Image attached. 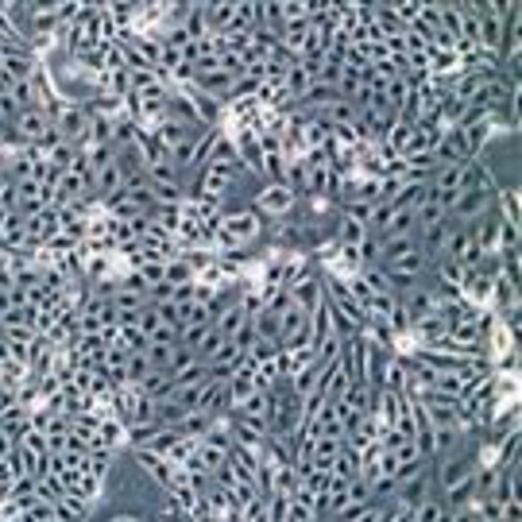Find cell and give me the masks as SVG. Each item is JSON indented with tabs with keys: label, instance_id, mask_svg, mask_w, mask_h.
<instances>
[{
	"label": "cell",
	"instance_id": "3957f363",
	"mask_svg": "<svg viewBox=\"0 0 522 522\" xmlns=\"http://www.w3.org/2000/svg\"><path fill=\"white\" fill-rule=\"evenodd\" d=\"M244 175L240 167H229V163H206L201 167V175H198V186L190 190L194 198H206V201H225V194L232 186H237V178Z\"/></svg>",
	"mask_w": 522,
	"mask_h": 522
},
{
	"label": "cell",
	"instance_id": "ba28073f",
	"mask_svg": "<svg viewBox=\"0 0 522 522\" xmlns=\"http://www.w3.org/2000/svg\"><path fill=\"white\" fill-rule=\"evenodd\" d=\"M371 237L364 221H356V217H348L345 209H337V217H333V232H329V240L337 244V248H360Z\"/></svg>",
	"mask_w": 522,
	"mask_h": 522
},
{
	"label": "cell",
	"instance_id": "6da1fadb",
	"mask_svg": "<svg viewBox=\"0 0 522 522\" xmlns=\"http://www.w3.org/2000/svg\"><path fill=\"white\" fill-rule=\"evenodd\" d=\"M260 237H263V217L252 206L221 209V225H217V237H213V252L225 255V252H237V248H252Z\"/></svg>",
	"mask_w": 522,
	"mask_h": 522
},
{
	"label": "cell",
	"instance_id": "9c48e42d",
	"mask_svg": "<svg viewBox=\"0 0 522 522\" xmlns=\"http://www.w3.org/2000/svg\"><path fill=\"white\" fill-rule=\"evenodd\" d=\"M248 322H252V317H248V306H244V302H240V294H237L229 306H221V310L213 314V333L229 340V337H237Z\"/></svg>",
	"mask_w": 522,
	"mask_h": 522
},
{
	"label": "cell",
	"instance_id": "e0dca14e",
	"mask_svg": "<svg viewBox=\"0 0 522 522\" xmlns=\"http://www.w3.org/2000/svg\"><path fill=\"white\" fill-rule=\"evenodd\" d=\"M175 348H178V345H155V340H147V345H144V356L152 360L155 371H167L170 356H175Z\"/></svg>",
	"mask_w": 522,
	"mask_h": 522
},
{
	"label": "cell",
	"instance_id": "8fae6325",
	"mask_svg": "<svg viewBox=\"0 0 522 522\" xmlns=\"http://www.w3.org/2000/svg\"><path fill=\"white\" fill-rule=\"evenodd\" d=\"M476 472V456H456V453H445V461H441V492H449L453 484H461L464 476H472Z\"/></svg>",
	"mask_w": 522,
	"mask_h": 522
},
{
	"label": "cell",
	"instance_id": "4fadbf2b",
	"mask_svg": "<svg viewBox=\"0 0 522 522\" xmlns=\"http://www.w3.org/2000/svg\"><path fill=\"white\" fill-rule=\"evenodd\" d=\"M310 364H314V348L310 345H306V348H291V353H279V376L286 383H291L298 371H306Z\"/></svg>",
	"mask_w": 522,
	"mask_h": 522
},
{
	"label": "cell",
	"instance_id": "52a82bcc",
	"mask_svg": "<svg viewBox=\"0 0 522 522\" xmlns=\"http://www.w3.org/2000/svg\"><path fill=\"white\" fill-rule=\"evenodd\" d=\"M12 128L19 132V140H24L27 147H35V144H43V136L55 128V121H51L47 109H39V105H35V109H24V113H19Z\"/></svg>",
	"mask_w": 522,
	"mask_h": 522
},
{
	"label": "cell",
	"instance_id": "8992f818",
	"mask_svg": "<svg viewBox=\"0 0 522 522\" xmlns=\"http://www.w3.org/2000/svg\"><path fill=\"white\" fill-rule=\"evenodd\" d=\"M286 294H291V302L298 306V310L314 314L317 306L325 302V286H322V275H317V268H314V271H306L302 279H298V283H294Z\"/></svg>",
	"mask_w": 522,
	"mask_h": 522
},
{
	"label": "cell",
	"instance_id": "5bb4252c",
	"mask_svg": "<svg viewBox=\"0 0 522 522\" xmlns=\"http://www.w3.org/2000/svg\"><path fill=\"white\" fill-rule=\"evenodd\" d=\"M461 132H464V147H468V155H472V159H480V152H484V147H487V144H492L495 136H499V128H495L492 121H487V124L461 128Z\"/></svg>",
	"mask_w": 522,
	"mask_h": 522
},
{
	"label": "cell",
	"instance_id": "9a60e30c",
	"mask_svg": "<svg viewBox=\"0 0 522 522\" xmlns=\"http://www.w3.org/2000/svg\"><path fill=\"white\" fill-rule=\"evenodd\" d=\"M456 74H461L456 51H433L430 47V78H456Z\"/></svg>",
	"mask_w": 522,
	"mask_h": 522
},
{
	"label": "cell",
	"instance_id": "2e32d148",
	"mask_svg": "<svg viewBox=\"0 0 522 522\" xmlns=\"http://www.w3.org/2000/svg\"><path fill=\"white\" fill-rule=\"evenodd\" d=\"M198 275L190 271V263L183 260V255H175V260H167L163 263V283H170V286H190Z\"/></svg>",
	"mask_w": 522,
	"mask_h": 522
},
{
	"label": "cell",
	"instance_id": "7a4b0ae2",
	"mask_svg": "<svg viewBox=\"0 0 522 522\" xmlns=\"http://www.w3.org/2000/svg\"><path fill=\"white\" fill-rule=\"evenodd\" d=\"M298 206H302V201H298V194H294L291 186H283V183H268V186L260 190V194L252 198V209L260 213L263 221H271V225H275V221H286Z\"/></svg>",
	"mask_w": 522,
	"mask_h": 522
},
{
	"label": "cell",
	"instance_id": "d6986e66",
	"mask_svg": "<svg viewBox=\"0 0 522 522\" xmlns=\"http://www.w3.org/2000/svg\"><path fill=\"white\" fill-rule=\"evenodd\" d=\"M109 522H144V518L140 515H113Z\"/></svg>",
	"mask_w": 522,
	"mask_h": 522
},
{
	"label": "cell",
	"instance_id": "5b68a950",
	"mask_svg": "<svg viewBox=\"0 0 522 522\" xmlns=\"http://www.w3.org/2000/svg\"><path fill=\"white\" fill-rule=\"evenodd\" d=\"M402 302V310H407V317H410V325L414 322H422V317H430V314H438L441 310V302L445 298L438 294V286H430V283H418L410 294H402L399 298Z\"/></svg>",
	"mask_w": 522,
	"mask_h": 522
},
{
	"label": "cell",
	"instance_id": "ac0fdd59",
	"mask_svg": "<svg viewBox=\"0 0 522 522\" xmlns=\"http://www.w3.org/2000/svg\"><path fill=\"white\" fill-rule=\"evenodd\" d=\"M499 255H507V252H518V225L515 221H503L499 217Z\"/></svg>",
	"mask_w": 522,
	"mask_h": 522
},
{
	"label": "cell",
	"instance_id": "277c9868",
	"mask_svg": "<svg viewBox=\"0 0 522 522\" xmlns=\"http://www.w3.org/2000/svg\"><path fill=\"white\" fill-rule=\"evenodd\" d=\"M55 132H58L62 144L82 147L85 132H90V109H85V105H78V101H66V105H62V109L55 113Z\"/></svg>",
	"mask_w": 522,
	"mask_h": 522
},
{
	"label": "cell",
	"instance_id": "7c38bea8",
	"mask_svg": "<svg viewBox=\"0 0 522 522\" xmlns=\"http://www.w3.org/2000/svg\"><path fill=\"white\" fill-rule=\"evenodd\" d=\"M55 515L62 518V522H90V515H93V503L90 499H82V495H74V492H66L55 503Z\"/></svg>",
	"mask_w": 522,
	"mask_h": 522
},
{
	"label": "cell",
	"instance_id": "30bf717a",
	"mask_svg": "<svg viewBox=\"0 0 522 522\" xmlns=\"http://www.w3.org/2000/svg\"><path fill=\"white\" fill-rule=\"evenodd\" d=\"M395 499L399 507H407V510H414L422 503V499H430V476H425V468L422 472H414V476H407V480H399L395 484Z\"/></svg>",
	"mask_w": 522,
	"mask_h": 522
}]
</instances>
